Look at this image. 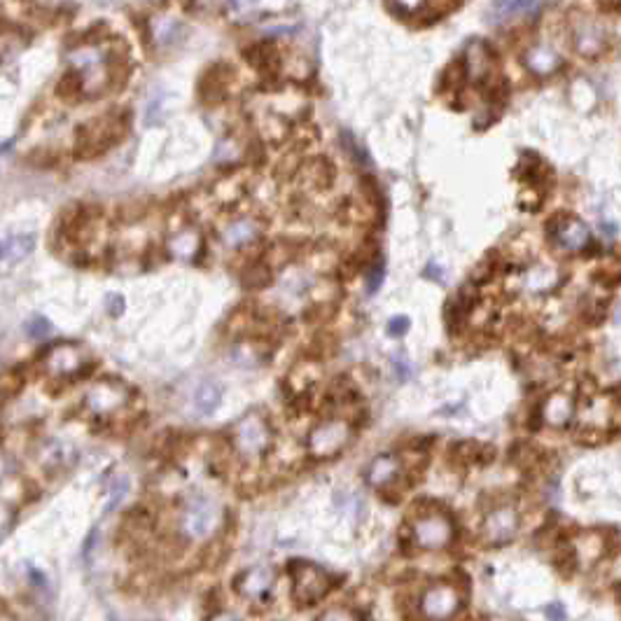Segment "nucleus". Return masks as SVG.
I'll use <instances>...</instances> for the list:
<instances>
[{
    "label": "nucleus",
    "instance_id": "nucleus-1",
    "mask_svg": "<svg viewBox=\"0 0 621 621\" xmlns=\"http://www.w3.org/2000/svg\"><path fill=\"white\" fill-rule=\"evenodd\" d=\"M129 124H131V112L124 111V108H117V111L96 117L92 122H84L75 134V157H99L101 152H105L127 136Z\"/></svg>",
    "mask_w": 621,
    "mask_h": 621
},
{
    "label": "nucleus",
    "instance_id": "nucleus-2",
    "mask_svg": "<svg viewBox=\"0 0 621 621\" xmlns=\"http://www.w3.org/2000/svg\"><path fill=\"white\" fill-rule=\"evenodd\" d=\"M292 599L302 605H311L330 593L334 587V577L325 568H320L308 561H292Z\"/></svg>",
    "mask_w": 621,
    "mask_h": 621
},
{
    "label": "nucleus",
    "instance_id": "nucleus-3",
    "mask_svg": "<svg viewBox=\"0 0 621 621\" xmlns=\"http://www.w3.org/2000/svg\"><path fill=\"white\" fill-rule=\"evenodd\" d=\"M460 605H463V599H460L458 589L448 584V581H435L432 587H428L421 593L418 610L428 621H447L456 617Z\"/></svg>",
    "mask_w": 621,
    "mask_h": 621
},
{
    "label": "nucleus",
    "instance_id": "nucleus-4",
    "mask_svg": "<svg viewBox=\"0 0 621 621\" xmlns=\"http://www.w3.org/2000/svg\"><path fill=\"white\" fill-rule=\"evenodd\" d=\"M413 545L428 552L444 549L453 540V521L441 511H428L412 526Z\"/></svg>",
    "mask_w": 621,
    "mask_h": 621
},
{
    "label": "nucleus",
    "instance_id": "nucleus-5",
    "mask_svg": "<svg viewBox=\"0 0 621 621\" xmlns=\"http://www.w3.org/2000/svg\"><path fill=\"white\" fill-rule=\"evenodd\" d=\"M220 526V510L213 500L197 498L185 507L182 514V533L190 540H206Z\"/></svg>",
    "mask_w": 621,
    "mask_h": 621
},
{
    "label": "nucleus",
    "instance_id": "nucleus-6",
    "mask_svg": "<svg viewBox=\"0 0 621 621\" xmlns=\"http://www.w3.org/2000/svg\"><path fill=\"white\" fill-rule=\"evenodd\" d=\"M273 584H276V572L269 565H253V568L244 570L241 575L236 577V591L244 596L250 603H260V600H267L269 593H271Z\"/></svg>",
    "mask_w": 621,
    "mask_h": 621
},
{
    "label": "nucleus",
    "instance_id": "nucleus-7",
    "mask_svg": "<svg viewBox=\"0 0 621 621\" xmlns=\"http://www.w3.org/2000/svg\"><path fill=\"white\" fill-rule=\"evenodd\" d=\"M519 533V511L514 507H495L483 519V537L491 545H507Z\"/></svg>",
    "mask_w": 621,
    "mask_h": 621
},
{
    "label": "nucleus",
    "instance_id": "nucleus-8",
    "mask_svg": "<svg viewBox=\"0 0 621 621\" xmlns=\"http://www.w3.org/2000/svg\"><path fill=\"white\" fill-rule=\"evenodd\" d=\"M232 84V68L226 64H215L199 80V96L206 103H217L226 96Z\"/></svg>",
    "mask_w": 621,
    "mask_h": 621
},
{
    "label": "nucleus",
    "instance_id": "nucleus-9",
    "mask_svg": "<svg viewBox=\"0 0 621 621\" xmlns=\"http://www.w3.org/2000/svg\"><path fill=\"white\" fill-rule=\"evenodd\" d=\"M346 439H349V430L342 428V425H327V428H320L315 432L314 439H311V448L318 458H330L337 451H342Z\"/></svg>",
    "mask_w": 621,
    "mask_h": 621
},
{
    "label": "nucleus",
    "instance_id": "nucleus-10",
    "mask_svg": "<svg viewBox=\"0 0 621 621\" xmlns=\"http://www.w3.org/2000/svg\"><path fill=\"white\" fill-rule=\"evenodd\" d=\"M236 444L244 453H253V456H255V453H262L269 444L267 428H264L260 421H253V418H248V421L241 425V430H238Z\"/></svg>",
    "mask_w": 621,
    "mask_h": 621
},
{
    "label": "nucleus",
    "instance_id": "nucleus-11",
    "mask_svg": "<svg viewBox=\"0 0 621 621\" xmlns=\"http://www.w3.org/2000/svg\"><path fill=\"white\" fill-rule=\"evenodd\" d=\"M554 236H556L558 245L565 250H581L589 244V229L587 225L580 220L558 222Z\"/></svg>",
    "mask_w": 621,
    "mask_h": 621
},
{
    "label": "nucleus",
    "instance_id": "nucleus-12",
    "mask_svg": "<svg viewBox=\"0 0 621 621\" xmlns=\"http://www.w3.org/2000/svg\"><path fill=\"white\" fill-rule=\"evenodd\" d=\"M397 475H400V463L395 456H378L367 470V482L377 488H384L395 482Z\"/></svg>",
    "mask_w": 621,
    "mask_h": 621
},
{
    "label": "nucleus",
    "instance_id": "nucleus-13",
    "mask_svg": "<svg viewBox=\"0 0 621 621\" xmlns=\"http://www.w3.org/2000/svg\"><path fill=\"white\" fill-rule=\"evenodd\" d=\"M245 58H248V64L253 68L264 70V73L273 70L279 64V54H276V47L271 42H255V45L245 49Z\"/></svg>",
    "mask_w": 621,
    "mask_h": 621
},
{
    "label": "nucleus",
    "instance_id": "nucleus-14",
    "mask_svg": "<svg viewBox=\"0 0 621 621\" xmlns=\"http://www.w3.org/2000/svg\"><path fill=\"white\" fill-rule=\"evenodd\" d=\"M35 250V236L33 234H17V236H7L3 241V260L5 262H19L23 257H29Z\"/></svg>",
    "mask_w": 621,
    "mask_h": 621
},
{
    "label": "nucleus",
    "instance_id": "nucleus-15",
    "mask_svg": "<svg viewBox=\"0 0 621 621\" xmlns=\"http://www.w3.org/2000/svg\"><path fill=\"white\" fill-rule=\"evenodd\" d=\"M542 413H545V418L552 425H565L570 421V416H572V402H570L568 395L556 393V395L546 400L545 412Z\"/></svg>",
    "mask_w": 621,
    "mask_h": 621
},
{
    "label": "nucleus",
    "instance_id": "nucleus-16",
    "mask_svg": "<svg viewBox=\"0 0 621 621\" xmlns=\"http://www.w3.org/2000/svg\"><path fill=\"white\" fill-rule=\"evenodd\" d=\"M526 64H528V68L535 70V73L549 75V73H554V70L561 66V57H558L556 52H552V49H546V47H537V49L528 52Z\"/></svg>",
    "mask_w": 621,
    "mask_h": 621
},
{
    "label": "nucleus",
    "instance_id": "nucleus-17",
    "mask_svg": "<svg viewBox=\"0 0 621 621\" xmlns=\"http://www.w3.org/2000/svg\"><path fill=\"white\" fill-rule=\"evenodd\" d=\"M600 47H603V33H600L596 26H584V29L577 33V49H580L584 57L599 54Z\"/></svg>",
    "mask_w": 621,
    "mask_h": 621
},
{
    "label": "nucleus",
    "instance_id": "nucleus-18",
    "mask_svg": "<svg viewBox=\"0 0 621 621\" xmlns=\"http://www.w3.org/2000/svg\"><path fill=\"white\" fill-rule=\"evenodd\" d=\"M220 388L213 384H206L201 386V388L197 390V397H194V402H197V409L201 413H213V409L220 404Z\"/></svg>",
    "mask_w": 621,
    "mask_h": 621
},
{
    "label": "nucleus",
    "instance_id": "nucleus-19",
    "mask_svg": "<svg viewBox=\"0 0 621 621\" xmlns=\"http://www.w3.org/2000/svg\"><path fill=\"white\" fill-rule=\"evenodd\" d=\"M342 143H343V150L349 152V157L353 159V162H358L360 166H367L369 164V157H367V152L362 150L360 146H358V140L353 138V136L349 134V131H342Z\"/></svg>",
    "mask_w": 621,
    "mask_h": 621
},
{
    "label": "nucleus",
    "instance_id": "nucleus-20",
    "mask_svg": "<svg viewBox=\"0 0 621 621\" xmlns=\"http://www.w3.org/2000/svg\"><path fill=\"white\" fill-rule=\"evenodd\" d=\"M384 276H386V262H384V257L378 255L377 260H372V264H369V279H367V290L377 292L378 288H381V283H384Z\"/></svg>",
    "mask_w": 621,
    "mask_h": 621
},
{
    "label": "nucleus",
    "instance_id": "nucleus-21",
    "mask_svg": "<svg viewBox=\"0 0 621 621\" xmlns=\"http://www.w3.org/2000/svg\"><path fill=\"white\" fill-rule=\"evenodd\" d=\"M26 332H29L33 339H42L47 337V334H52V325H49V320H47L45 315H35V318H31L29 323H26Z\"/></svg>",
    "mask_w": 621,
    "mask_h": 621
},
{
    "label": "nucleus",
    "instance_id": "nucleus-22",
    "mask_svg": "<svg viewBox=\"0 0 621 621\" xmlns=\"http://www.w3.org/2000/svg\"><path fill=\"white\" fill-rule=\"evenodd\" d=\"M318 621H360V619H358V615H355L353 610L343 608V605H337V608H330V610L323 612Z\"/></svg>",
    "mask_w": 621,
    "mask_h": 621
},
{
    "label": "nucleus",
    "instance_id": "nucleus-23",
    "mask_svg": "<svg viewBox=\"0 0 621 621\" xmlns=\"http://www.w3.org/2000/svg\"><path fill=\"white\" fill-rule=\"evenodd\" d=\"M407 330H409V318H404V315H397V318H393L388 323L390 337H402Z\"/></svg>",
    "mask_w": 621,
    "mask_h": 621
},
{
    "label": "nucleus",
    "instance_id": "nucleus-24",
    "mask_svg": "<svg viewBox=\"0 0 621 621\" xmlns=\"http://www.w3.org/2000/svg\"><path fill=\"white\" fill-rule=\"evenodd\" d=\"M545 615L549 621H565L568 612H565L563 603H549L545 608Z\"/></svg>",
    "mask_w": 621,
    "mask_h": 621
},
{
    "label": "nucleus",
    "instance_id": "nucleus-25",
    "mask_svg": "<svg viewBox=\"0 0 621 621\" xmlns=\"http://www.w3.org/2000/svg\"><path fill=\"white\" fill-rule=\"evenodd\" d=\"M108 311H111V315H122L124 311V299L120 295H111V299H108Z\"/></svg>",
    "mask_w": 621,
    "mask_h": 621
},
{
    "label": "nucleus",
    "instance_id": "nucleus-26",
    "mask_svg": "<svg viewBox=\"0 0 621 621\" xmlns=\"http://www.w3.org/2000/svg\"><path fill=\"white\" fill-rule=\"evenodd\" d=\"M208 621H241V619H238L236 615H232V612H215Z\"/></svg>",
    "mask_w": 621,
    "mask_h": 621
}]
</instances>
